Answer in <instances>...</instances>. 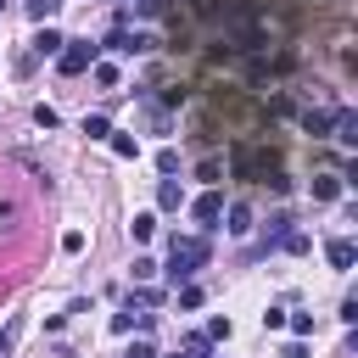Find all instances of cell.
<instances>
[{
	"instance_id": "obj_1",
	"label": "cell",
	"mask_w": 358,
	"mask_h": 358,
	"mask_svg": "<svg viewBox=\"0 0 358 358\" xmlns=\"http://www.w3.org/2000/svg\"><path fill=\"white\" fill-rule=\"evenodd\" d=\"M207 257H213V246H207L201 235H173V241H168V280H173V285L190 280Z\"/></svg>"
},
{
	"instance_id": "obj_2",
	"label": "cell",
	"mask_w": 358,
	"mask_h": 358,
	"mask_svg": "<svg viewBox=\"0 0 358 358\" xmlns=\"http://www.w3.org/2000/svg\"><path fill=\"white\" fill-rule=\"evenodd\" d=\"M56 67H62L67 78L90 73V67H95V45H90V39H67V45H62V56H56Z\"/></svg>"
},
{
	"instance_id": "obj_3",
	"label": "cell",
	"mask_w": 358,
	"mask_h": 358,
	"mask_svg": "<svg viewBox=\"0 0 358 358\" xmlns=\"http://www.w3.org/2000/svg\"><path fill=\"white\" fill-rule=\"evenodd\" d=\"M106 50H117V56H134V50H151V34H129L123 22L106 34Z\"/></svg>"
},
{
	"instance_id": "obj_4",
	"label": "cell",
	"mask_w": 358,
	"mask_h": 358,
	"mask_svg": "<svg viewBox=\"0 0 358 358\" xmlns=\"http://www.w3.org/2000/svg\"><path fill=\"white\" fill-rule=\"evenodd\" d=\"M190 218H196L201 229H218V218H224V196H218V190H207V196H196V207H190Z\"/></svg>"
},
{
	"instance_id": "obj_5",
	"label": "cell",
	"mask_w": 358,
	"mask_h": 358,
	"mask_svg": "<svg viewBox=\"0 0 358 358\" xmlns=\"http://www.w3.org/2000/svg\"><path fill=\"white\" fill-rule=\"evenodd\" d=\"M330 134H336L341 145H358V112H352V106H336V123H330Z\"/></svg>"
},
{
	"instance_id": "obj_6",
	"label": "cell",
	"mask_w": 358,
	"mask_h": 358,
	"mask_svg": "<svg viewBox=\"0 0 358 358\" xmlns=\"http://www.w3.org/2000/svg\"><path fill=\"white\" fill-rule=\"evenodd\" d=\"M324 257H330V268H352V263H358V246L341 235V241H330V246H324Z\"/></svg>"
},
{
	"instance_id": "obj_7",
	"label": "cell",
	"mask_w": 358,
	"mask_h": 358,
	"mask_svg": "<svg viewBox=\"0 0 358 358\" xmlns=\"http://www.w3.org/2000/svg\"><path fill=\"white\" fill-rule=\"evenodd\" d=\"M285 235H291V213H274L268 229H263V252H268V246H285Z\"/></svg>"
},
{
	"instance_id": "obj_8",
	"label": "cell",
	"mask_w": 358,
	"mask_h": 358,
	"mask_svg": "<svg viewBox=\"0 0 358 358\" xmlns=\"http://www.w3.org/2000/svg\"><path fill=\"white\" fill-rule=\"evenodd\" d=\"M151 324V313H140V308H123V313H112V330L117 336H129V330H145Z\"/></svg>"
},
{
	"instance_id": "obj_9",
	"label": "cell",
	"mask_w": 358,
	"mask_h": 358,
	"mask_svg": "<svg viewBox=\"0 0 358 358\" xmlns=\"http://www.w3.org/2000/svg\"><path fill=\"white\" fill-rule=\"evenodd\" d=\"M62 45H67V39H62L56 28H39V34H34V56H62Z\"/></svg>"
},
{
	"instance_id": "obj_10",
	"label": "cell",
	"mask_w": 358,
	"mask_h": 358,
	"mask_svg": "<svg viewBox=\"0 0 358 358\" xmlns=\"http://www.w3.org/2000/svg\"><path fill=\"white\" fill-rule=\"evenodd\" d=\"M341 196V173H313V201H336Z\"/></svg>"
},
{
	"instance_id": "obj_11",
	"label": "cell",
	"mask_w": 358,
	"mask_h": 358,
	"mask_svg": "<svg viewBox=\"0 0 358 358\" xmlns=\"http://www.w3.org/2000/svg\"><path fill=\"white\" fill-rule=\"evenodd\" d=\"M330 123H336V112H302V129H308L313 140H324V134H330Z\"/></svg>"
},
{
	"instance_id": "obj_12",
	"label": "cell",
	"mask_w": 358,
	"mask_h": 358,
	"mask_svg": "<svg viewBox=\"0 0 358 358\" xmlns=\"http://www.w3.org/2000/svg\"><path fill=\"white\" fill-rule=\"evenodd\" d=\"M224 229H229V235H252V207H246V201H235V207H229V224H224Z\"/></svg>"
},
{
	"instance_id": "obj_13",
	"label": "cell",
	"mask_w": 358,
	"mask_h": 358,
	"mask_svg": "<svg viewBox=\"0 0 358 358\" xmlns=\"http://www.w3.org/2000/svg\"><path fill=\"white\" fill-rule=\"evenodd\" d=\"M129 235H134V246H145V241L157 235V218H151V213H134V224H129Z\"/></svg>"
},
{
	"instance_id": "obj_14",
	"label": "cell",
	"mask_w": 358,
	"mask_h": 358,
	"mask_svg": "<svg viewBox=\"0 0 358 358\" xmlns=\"http://www.w3.org/2000/svg\"><path fill=\"white\" fill-rule=\"evenodd\" d=\"M90 73H95V84H101V90H117V67H112V62H95Z\"/></svg>"
},
{
	"instance_id": "obj_15",
	"label": "cell",
	"mask_w": 358,
	"mask_h": 358,
	"mask_svg": "<svg viewBox=\"0 0 358 358\" xmlns=\"http://www.w3.org/2000/svg\"><path fill=\"white\" fill-rule=\"evenodd\" d=\"M106 140H112L117 157H140V140H134V134H106Z\"/></svg>"
},
{
	"instance_id": "obj_16",
	"label": "cell",
	"mask_w": 358,
	"mask_h": 358,
	"mask_svg": "<svg viewBox=\"0 0 358 358\" xmlns=\"http://www.w3.org/2000/svg\"><path fill=\"white\" fill-rule=\"evenodd\" d=\"M157 207H168V213L179 207V185H173V179H162V185H157Z\"/></svg>"
},
{
	"instance_id": "obj_17",
	"label": "cell",
	"mask_w": 358,
	"mask_h": 358,
	"mask_svg": "<svg viewBox=\"0 0 358 358\" xmlns=\"http://www.w3.org/2000/svg\"><path fill=\"white\" fill-rule=\"evenodd\" d=\"M84 134H90V140H106V134H112V123L95 112V117H84Z\"/></svg>"
},
{
	"instance_id": "obj_18",
	"label": "cell",
	"mask_w": 358,
	"mask_h": 358,
	"mask_svg": "<svg viewBox=\"0 0 358 358\" xmlns=\"http://www.w3.org/2000/svg\"><path fill=\"white\" fill-rule=\"evenodd\" d=\"M168 6H173V0H134L140 17H168Z\"/></svg>"
},
{
	"instance_id": "obj_19",
	"label": "cell",
	"mask_w": 358,
	"mask_h": 358,
	"mask_svg": "<svg viewBox=\"0 0 358 358\" xmlns=\"http://www.w3.org/2000/svg\"><path fill=\"white\" fill-rule=\"evenodd\" d=\"M34 123H39V129H56L62 117H56V106H45V101H39V106H34Z\"/></svg>"
},
{
	"instance_id": "obj_20",
	"label": "cell",
	"mask_w": 358,
	"mask_h": 358,
	"mask_svg": "<svg viewBox=\"0 0 358 358\" xmlns=\"http://www.w3.org/2000/svg\"><path fill=\"white\" fill-rule=\"evenodd\" d=\"M291 330H296V341H308L313 336V313H291Z\"/></svg>"
},
{
	"instance_id": "obj_21",
	"label": "cell",
	"mask_w": 358,
	"mask_h": 358,
	"mask_svg": "<svg viewBox=\"0 0 358 358\" xmlns=\"http://www.w3.org/2000/svg\"><path fill=\"white\" fill-rule=\"evenodd\" d=\"M308 246H313V241H308V235H302V229H291V235H285V252H296V257H302V252H308Z\"/></svg>"
},
{
	"instance_id": "obj_22",
	"label": "cell",
	"mask_w": 358,
	"mask_h": 358,
	"mask_svg": "<svg viewBox=\"0 0 358 358\" xmlns=\"http://www.w3.org/2000/svg\"><path fill=\"white\" fill-rule=\"evenodd\" d=\"M56 6H62V0H28V17H39V22H45Z\"/></svg>"
},
{
	"instance_id": "obj_23",
	"label": "cell",
	"mask_w": 358,
	"mask_h": 358,
	"mask_svg": "<svg viewBox=\"0 0 358 358\" xmlns=\"http://www.w3.org/2000/svg\"><path fill=\"white\" fill-rule=\"evenodd\" d=\"M62 252H84V229H67L62 235Z\"/></svg>"
},
{
	"instance_id": "obj_24",
	"label": "cell",
	"mask_w": 358,
	"mask_h": 358,
	"mask_svg": "<svg viewBox=\"0 0 358 358\" xmlns=\"http://www.w3.org/2000/svg\"><path fill=\"white\" fill-rule=\"evenodd\" d=\"M129 274H134V280H151V274H157V263H151V257H134V268H129Z\"/></svg>"
},
{
	"instance_id": "obj_25",
	"label": "cell",
	"mask_w": 358,
	"mask_h": 358,
	"mask_svg": "<svg viewBox=\"0 0 358 358\" xmlns=\"http://www.w3.org/2000/svg\"><path fill=\"white\" fill-rule=\"evenodd\" d=\"M229 330H235L229 319H213V324H207V336H213V341H229Z\"/></svg>"
},
{
	"instance_id": "obj_26",
	"label": "cell",
	"mask_w": 358,
	"mask_h": 358,
	"mask_svg": "<svg viewBox=\"0 0 358 358\" xmlns=\"http://www.w3.org/2000/svg\"><path fill=\"white\" fill-rule=\"evenodd\" d=\"M280 358H308V341H285V347H280Z\"/></svg>"
},
{
	"instance_id": "obj_27",
	"label": "cell",
	"mask_w": 358,
	"mask_h": 358,
	"mask_svg": "<svg viewBox=\"0 0 358 358\" xmlns=\"http://www.w3.org/2000/svg\"><path fill=\"white\" fill-rule=\"evenodd\" d=\"M123 358H157V347H151V341H134V347H129Z\"/></svg>"
},
{
	"instance_id": "obj_28",
	"label": "cell",
	"mask_w": 358,
	"mask_h": 358,
	"mask_svg": "<svg viewBox=\"0 0 358 358\" xmlns=\"http://www.w3.org/2000/svg\"><path fill=\"white\" fill-rule=\"evenodd\" d=\"M173 358H196V352H173Z\"/></svg>"
}]
</instances>
